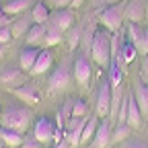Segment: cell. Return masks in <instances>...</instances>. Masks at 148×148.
Here are the masks:
<instances>
[{
  "label": "cell",
  "instance_id": "b9f144b4",
  "mask_svg": "<svg viewBox=\"0 0 148 148\" xmlns=\"http://www.w3.org/2000/svg\"><path fill=\"white\" fill-rule=\"evenodd\" d=\"M144 21H146V27H148V8H146V18H144Z\"/></svg>",
  "mask_w": 148,
  "mask_h": 148
},
{
  "label": "cell",
  "instance_id": "5bb4252c",
  "mask_svg": "<svg viewBox=\"0 0 148 148\" xmlns=\"http://www.w3.org/2000/svg\"><path fill=\"white\" fill-rule=\"evenodd\" d=\"M144 31H146V27L140 25V23H132V25L127 27V37H130V41L136 45L138 53H142V56H144Z\"/></svg>",
  "mask_w": 148,
  "mask_h": 148
},
{
  "label": "cell",
  "instance_id": "6da1fadb",
  "mask_svg": "<svg viewBox=\"0 0 148 148\" xmlns=\"http://www.w3.org/2000/svg\"><path fill=\"white\" fill-rule=\"evenodd\" d=\"M31 119H33L31 109L25 107V103H16V105H6V109L2 111V117H0V123H2V127L16 130L23 134L31 125Z\"/></svg>",
  "mask_w": 148,
  "mask_h": 148
},
{
  "label": "cell",
  "instance_id": "3957f363",
  "mask_svg": "<svg viewBox=\"0 0 148 148\" xmlns=\"http://www.w3.org/2000/svg\"><path fill=\"white\" fill-rule=\"evenodd\" d=\"M72 74H74V68L70 66V60H64L60 66H56V70L49 74V80H47V90H49V92H58V90L68 88Z\"/></svg>",
  "mask_w": 148,
  "mask_h": 148
},
{
  "label": "cell",
  "instance_id": "ffe728a7",
  "mask_svg": "<svg viewBox=\"0 0 148 148\" xmlns=\"http://www.w3.org/2000/svg\"><path fill=\"white\" fill-rule=\"evenodd\" d=\"M49 66H51V53L47 49H43V51H39V58L35 60V66L29 74H43L49 70Z\"/></svg>",
  "mask_w": 148,
  "mask_h": 148
},
{
  "label": "cell",
  "instance_id": "f546056e",
  "mask_svg": "<svg viewBox=\"0 0 148 148\" xmlns=\"http://www.w3.org/2000/svg\"><path fill=\"white\" fill-rule=\"evenodd\" d=\"M12 29L10 27H2V29H0V43H2V45H8L10 41H12Z\"/></svg>",
  "mask_w": 148,
  "mask_h": 148
},
{
  "label": "cell",
  "instance_id": "7c38bea8",
  "mask_svg": "<svg viewBox=\"0 0 148 148\" xmlns=\"http://www.w3.org/2000/svg\"><path fill=\"white\" fill-rule=\"evenodd\" d=\"M146 8L142 0H130V4H125V18L130 23H140L146 18Z\"/></svg>",
  "mask_w": 148,
  "mask_h": 148
},
{
  "label": "cell",
  "instance_id": "4fadbf2b",
  "mask_svg": "<svg viewBox=\"0 0 148 148\" xmlns=\"http://www.w3.org/2000/svg\"><path fill=\"white\" fill-rule=\"evenodd\" d=\"M134 97H136V101H138V105H140V111H142V115L146 117L148 115V82H144V80H136L134 82Z\"/></svg>",
  "mask_w": 148,
  "mask_h": 148
},
{
  "label": "cell",
  "instance_id": "9a60e30c",
  "mask_svg": "<svg viewBox=\"0 0 148 148\" xmlns=\"http://www.w3.org/2000/svg\"><path fill=\"white\" fill-rule=\"evenodd\" d=\"M39 58V49L37 47H25L21 49V53H18V66H21L25 72H31L33 66H35V60Z\"/></svg>",
  "mask_w": 148,
  "mask_h": 148
},
{
  "label": "cell",
  "instance_id": "f35d334b",
  "mask_svg": "<svg viewBox=\"0 0 148 148\" xmlns=\"http://www.w3.org/2000/svg\"><path fill=\"white\" fill-rule=\"evenodd\" d=\"M97 2H103V4H117L119 0H97Z\"/></svg>",
  "mask_w": 148,
  "mask_h": 148
},
{
  "label": "cell",
  "instance_id": "d4e9b609",
  "mask_svg": "<svg viewBox=\"0 0 148 148\" xmlns=\"http://www.w3.org/2000/svg\"><path fill=\"white\" fill-rule=\"evenodd\" d=\"M121 80H123V72L119 70V64L111 62V66H109V82H111V86L113 88L121 86Z\"/></svg>",
  "mask_w": 148,
  "mask_h": 148
},
{
  "label": "cell",
  "instance_id": "60d3db41",
  "mask_svg": "<svg viewBox=\"0 0 148 148\" xmlns=\"http://www.w3.org/2000/svg\"><path fill=\"white\" fill-rule=\"evenodd\" d=\"M2 56H4V45L0 43V58H2Z\"/></svg>",
  "mask_w": 148,
  "mask_h": 148
},
{
  "label": "cell",
  "instance_id": "30bf717a",
  "mask_svg": "<svg viewBox=\"0 0 148 148\" xmlns=\"http://www.w3.org/2000/svg\"><path fill=\"white\" fill-rule=\"evenodd\" d=\"M12 95H14L16 99H21L23 103H27V105H35V103L41 101L39 90H37L33 84H21V86L12 88Z\"/></svg>",
  "mask_w": 148,
  "mask_h": 148
},
{
  "label": "cell",
  "instance_id": "2e32d148",
  "mask_svg": "<svg viewBox=\"0 0 148 148\" xmlns=\"http://www.w3.org/2000/svg\"><path fill=\"white\" fill-rule=\"evenodd\" d=\"M138 58V49H136V45L132 43V41H123L121 43V47H119V51H117V58L113 60V62H117L119 66L121 64H130V62H134Z\"/></svg>",
  "mask_w": 148,
  "mask_h": 148
},
{
  "label": "cell",
  "instance_id": "e575fe53",
  "mask_svg": "<svg viewBox=\"0 0 148 148\" xmlns=\"http://www.w3.org/2000/svg\"><path fill=\"white\" fill-rule=\"evenodd\" d=\"M18 148H41V142H39V140H35V138H33V140H25Z\"/></svg>",
  "mask_w": 148,
  "mask_h": 148
},
{
  "label": "cell",
  "instance_id": "484cf974",
  "mask_svg": "<svg viewBox=\"0 0 148 148\" xmlns=\"http://www.w3.org/2000/svg\"><path fill=\"white\" fill-rule=\"evenodd\" d=\"M130 130H132V127H130L127 123H117V125H115V130H113V134H111V142L121 144L123 140H127Z\"/></svg>",
  "mask_w": 148,
  "mask_h": 148
},
{
  "label": "cell",
  "instance_id": "8992f818",
  "mask_svg": "<svg viewBox=\"0 0 148 148\" xmlns=\"http://www.w3.org/2000/svg\"><path fill=\"white\" fill-rule=\"evenodd\" d=\"M111 134H113V130H111V121H109V117H103L99 121L97 134H95V138L90 140V146L88 148H107L111 144Z\"/></svg>",
  "mask_w": 148,
  "mask_h": 148
},
{
  "label": "cell",
  "instance_id": "4dcf8cb0",
  "mask_svg": "<svg viewBox=\"0 0 148 148\" xmlns=\"http://www.w3.org/2000/svg\"><path fill=\"white\" fill-rule=\"evenodd\" d=\"M78 41H80V31H78L76 27H72V31H70V35H68V45H70V49L76 47Z\"/></svg>",
  "mask_w": 148,
  "mask_h": 148
},
{
  "label": "cell",
  "instance_id": "7bdbcfd3",
  "mask_svg": "<svg viewBox=\"0 0 148 148\" xmlns=\"http://www.w3.org/2000/svg\"><path fill=\"white\" fill-rule=\"evenodd\" d=\"M0 117H2V111H0Z\"/></svg>",
  "mask_w": 148,
  "mask_h": 148
},
{
  "label": "cell",
  "instance_id": "d590c367",
  "mask_svg": "<svg viewBox=\"0 0 148 148\" xmlns=\"http://www.w3.org/2000/svg\"><path fill=\"white\" fill-rule=\"evenodd\" d=\"M47 2H49L51 6H58V8H62V6H68V4H72L74 0H47Z\"/></svg>",
  "mask_w": 148,
  "mask_h": 148
},
{
  "label": "cell",
  "instance_id": "5b68a950",
  "mask_svg": "<svg viewBox=\"0 0 148 148\" xmlns=\"http://www.w3.org/2000/svg\"><path fill=\"white\" fill-rule=\"evenodd\" d=\"M111 99H113V86H111L109 78H101L99 90H97V101H95V111L99 117L111 115Z\"/></svg>",
  "mask_w": 148,
  "mask_h": 148
},
{
  "label": "cell",
  "instance_id": "277c9868",
  "mask_svg": "<svg viewBox=\"0 0 148 148\" xmlns=\"http://www.w3.org/2000/svg\"><path fill=\"white\" fill-rule=\"evenodd\" d=\"M123 16H125V4L123 2H117V4H111L107 6L101 14H99V23L111 31V33H115L121 29V21H123Z\"/></svg>",
  "mask_w": 148,
  "mask_h": 148
},
{
  "label": "cell",
  "instance_id": "83f0119b",
  "mask_svg": "<svg viewBox=\"0 0 148 148\" xmlns=\"http://www.w3.org/2000/svg\"><path fill=\"white\" fill-rule=\"evenodd\" d=\"M72 115H74V117H86V115H88V105H86L84 99H76V101H74Z\"/></svg>",
  "mask_w": 148,
  "mask_h": 148
},
{
  "label": "cell",
  "instance_id": "8fae6325",
  "mask_svg": "<svg viewBox=\"0 0 148 148\" xmlns=\"http://www.w3.org/2000/svg\"><path fill=\"white\" fill-rule=\"evenodd\" d=\"M47 23H51V25H56V27H60L62 31H68V29L74 27V12L68 10V8L56 10V12L49 16V21H47Z\"/></svg>",
  "mask_w": 148,
  "mask_h": 148
},
{
  "label": "cell",
  "instance_id": "1f68e13d",
  "mask_svg": "<svg viewBox=\"0 0 148 148\" xmlns=\"http://www.w3.org/2000/svg\"><path fill=\"white\" fill-rule=\"evenodd\" d=\"M72 109H74V103H72V101H66V103L62 105V109H60V113H62V117H64L66 123H68V119L72 117Z\"/></svg>",
  "mask_w": 148,
  "mask_h": 148
},
{
  "label": "cell",
  "instance_id": "8d00e7d4",
  "mask_svg": "<svg viewBox=\"0 0 148 148\" xmlns=\"http://www.w3.org/2000/svg\"><path fill=\"white\" fill-rule=\"evenodd\" d=\"M144 56H148V27L144 31Z\"/></svg>",
  "mask_w": 148,
  "mask_h": 148
},
{
  "label": "cell",
  "instance_id": "603a6c76",
  "mask_svg": "<svg viewBox=\"0 0 148 148\" xmlns=\"http://www.w3.org/2000/svg\"><path fill=\"white\" fill-rule=\"evenodd\" d=\"M97 117H99V115H90V117H86L84 127H82V144L95 138V134H97V127H99V119H97Z\"/></svg>",
  "mask_w": 148,
  "mask_h": 148
},
{
  "label": "cell",
  "instance_id": "74e56055",
  "mask_svg": "<svg viewBox=\"0 0 148 148\" xmlns=\"http://www.w3.org/2000/svg\"><path fill=\"white\" fill-rule=\"evenodd\" d=\"M53 148H72V146L68 144V140H64V142H60V144H56Z\"/></svg>",
  "mask_w": 148,
  "mask_h": 148
},
{
  "label": "cell",
  "instance_id": "836d02e7",
  "mask_svg": "<svg viewBox=\"0 0 148 148\" xmlns=\"http://www.w3.org/2000/svg\"><path fill=\"white\" fill-rule=\"evenodd\" d=\"M10 23H12V16L6 14L2 8H0V29H2V27H10Z\"/></svg>",
  "mask_w": 148,
  "mask_h": 148
},
{
  "label": "cell",
  "instance_id": "cb8c5ba5",
  "mask_svg": "<svg viewBox=\"0 0 148 148\" xmlns=\"http://www.w3.org/2000/svg\"><path fill=\"white\" fill-rule=\"evenodd\" d=\"M64 41V31L60 27H56L51 23H47V35H45V43L47 45H58Z\"/></svg>",
  "mask_w": 148,
  "mask_h": 148
},
{
  "label": "cell",
  "instance_id": "ac0fdd59",
  "mask_svg": "<svg viewBox=\"0 0 148 148\" xmlns=\"http://www.w3.org/2000/svg\"><path fill=\"white\" fill-rule=\"evenodd\" d=\"M45 35H47V25H33L27 33V43L31 47H37L39 43H45Z\"/></svg>",
  "mask_w": 148,
  "mask_h": 148
},
{
  "label": "cell",
  "instance_id": "44dd1931",
  "mask_svg": "<svg viewBox=\"0 0 148 148\" xmlns=\"http://www.w3.org/2000/svg\"><path fill=\"white\" fill-rule=\"evenodd\" d=\"M49 16H51V14H49L47 6H45L43 2H37V4L31 8V18H33L35 25H43V23H47Z\"/></svg>",
  "mask_w": 148,
  "mask_h": 148
},
{
  "label": "cell",
  "instance_id": "7a4b0ae2",
  "mask_svg": "<svg viewBox=\"0 0 148 148\" xmlns=\"http://www.w3.org/2000/svg\"><path fill=\"white\" fill-rule=\"evenodd\" d=\"M90 56L99 66L107 68L111 66V33L107 29H99L92 35V43H90Z\"/></svg>",
  "mask_w": 148,
  "mask_h": 148
},
{
  "label": "cell",
  "instance_id": "f1b7e54d",
  "mask_svg": "<svg viewBox=\"0 0 148 148\" xmlns=\"http://www.w3.org/2000/svg\"><path fill=\"white\" fill-rule=\"evenodd\" d=\"M117 148H148V142H144V140H132V138H127V140H123Z\"/></svg>",
  "mask_w": 148,
  "mask_h": 148
},
{
  "label": "cell",
  "instance_id": "52a82bcc",
  "mask_svg": "<svg viewBox=\"0 0 148 148\" xmlns=\"http://www.w3.org/2000/svg\"><path fill=\"white\" fill-rule=\"evenodd\" d=\"M23 78H25V70L21 66L18 68L16 66H8V68H4L2 72H0V84L8 86V88H16V86L25 84Z\"/></svg>",
  "mask_w": 148,
  "mask_h": 148
},
{
  "label": "cell",
  "instance_id": "ba28073f",
  "mask_svg": "<svg viewBox=\"0 0 148 148\" xmlns=\"http://www.w3.org/2000/svg\"><path fill=\"white\" fill-rule=\"evenodd\" d=\"M53 132H56V125L49 117H39L33 125V138L39 140V142H51Z\"/></svg>",
  "mask_w": 148,
  "mask_h": 148
},
{
  "label": "cell",
  "instance_id": "ab89813d",
  "mask_svg": "<svg viewBox=\"0 0 148 148\" xmlns=\"http://www.w3.org/2000/svg\"><path fill=\"white\" fill-rule=\"evenodd\" d=\"M82 4V0H74V2H72V6H80Z\"/></svg>",
  "mask_w": 148,
  "mask_h": 148
},
{
  "label": "cell",
  "instance_id": "9c48e42d",
  "mask_svg": "<svg viewBox=\"0 0 148 148\" xmlns=\"http://www.w3.org/2000/svg\"><path fill=\"white\" fill-rule=\"evenodd\" d=\"M92 76V70H90V60L86 56H80V58L74 60V78H76L78 84H88Z\"/></svg>",
  "mask_w": 148,
  "mask_h": 148
},
{
  "label": "cell",
  "instance_id": "d6986e66",
  "mask_svg": "<svg viewBox=\"0 0 148 148\" xmlns=\"http://www.w3.org/2000/svg\"><path fill=\"white\" fill-rule=\"evenodd\" d=\"M0 140H2V144H6L8 148H18V146L25 142L21 132H16V130H8V127L0 130Z\"/></svg>",
  "mask_w": 148,
  "mask_h": 148
},
{
  "label": "cell",
  "instance_id": "7402d4cb",
  "mask_svg": "<svg viewBox=\"0 0 148 148\" xmlns=\"http://www.w3.org/2000/svg\"><path fill=\"white\" fill-rule=\"evenodd\" d=\"M29 0H6V2L2 4V6H0V8H2L6 14H18V12H23V10H27L29 8Z\"/></svg>",
  "mask_w": 148,
  "mask_h": 148
},
{
  "label": "cell",
  "instance_id": "d6a6232c",
  "mask_svg": "<svg viewBox=\"0 0 148 148\" xmlns=\"http://www.w3.org/2000/svg\"><path fill=\"white\" fill-rule=\"evenodd\" d=\"M140 80L148 82V56H144L140 62Z\"/></svg>",
  "mask_w": 148,
  "mask_h": 148
},
{
  "label": "cell",
  "instance_id": "ee69618b",
  "mask_svg": "<svg viewBox=\"0 0 148 148\" xmlns=\"http://www.w3.org/2000/svg\"><path fill=\"white\" fill-rule=\"evenodd\" d=\"M0 148H2V146H0Z\"/></svg>",
  "mask_w": 148,
  "mask_h": 148
},
{
  "label": "cell",
  "instance_id": "e0dca14e",
  "mask_svg": "<svg viewBox=\"0 0 148 148\" xmlns=\"http://www.w3.org/2000/svg\"><path fill=\"white\" fill-rule=\"evenodd\" d=\"M142 119H144V115H142V111H140V105H138V101H136V97H134V92L130 95V107H127V125L130 127H140L142 125Z\"/></svg>",
  "mask_w": 148,
  "mask_h": 148
},
{
  "label": "cell",
  "instance_id": "4316f807",
  "mask_svg": "<svg viewBox=\"0 0 148 148\" xmlns=\"http://www.w3.org/2000/svg\"><path fill=\"white\" fill-rule=\"evenodd\" d=\"M31 21H33L31 16H23L21 21L12 23V25H10L12 35H14V37H18V35H23V33H29V29H31V27H29V23H31Z\"/></svg>",
  "mask_w": 148,
  "mask_h": 148
}]
</instances>
